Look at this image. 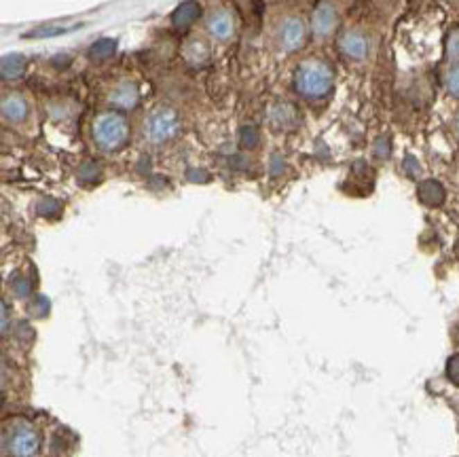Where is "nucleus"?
I'll return each instance as SVG.
<instances>
[{"instance_id": "nucleus-1", "label": "nucleus", "mask_w": 459, "mask_h": 457, "mask_svg": "<svg viewBox=\"0 0 459 457\" xmlns=\"http://www.w3.org/2000/svg\"><path fill=\"white\" fill-rule=\"evenodd\" d=\"M332 85H335V72L326 62L307 60L295 72V87L303 98H324L332 92Z\"/></svg>"}, {"instance_id": "nucleus-2", "label": "nucleus", "mask_w": 459, "mask_h": 457, "mask_svg": "<svg viewBox=\"0 0 459 457\" xmlns=\"http://www.w3.org/2000/svg\"><path fill=\"white\" fill-rule=\"evenodd\" d=\"M94 140L102 150H119L130 140V123L119 112H102L94 121Z\"/></svg>"}, {"instance_id": "nucleus-3", "label": "nucleus", "mask_w": 459, "mask_h": 457, "mask_svg": "<svg viewBox=\"0 0 459 457\" xmlns=\"http://www.w3.org/2000/svg\"><path fill=\"white\" fill-rule=\"evenodd\" d=\"M178 114L168 108V106H159L155 108L146 123H144V136L153 142V144H161V142H168L170 138H174L178 134Z\"/></svg>"}, {"instance_id": "nucleus-4", "label": "nucleus", "mask_w": 459, "mask_h": 457, "mask_svg": "<svg viewBox=\"0 0 459 457\" xmlns=\"http://www.w3.org/2000/svg\"><path fill=\"white\" fill-rule=\"evenodd\" d=\"M38 434L26 422H15L5 430V449L13 457H34L38 451Z\"/></svg>"}, {"instance_id": "nucleus-5", "label": "nucleus", "mask_w": 459, "mask_h": 457, "mask_svg": "<svg viewBox=\"0 0 459 457\" xmlns=\"http://www.w3.org/2000/svg\"><path fill=\"white\" fill-rule=\"evenodd\" d=\"M305 36H307V28L303 24V19L299 17H288L282 24V32H279V40H282V47L286 51H297L303 47L305 43Z\"/></svg>"}, {"instance_id": "nucleus-6", "label": "nucleus", "mask_w": 459, "mask_h": 457, "mask_svg": "<svg viewBox=\"0 0 459 457\" xmlns=\"http://www.w3.org/2000/svg\"><path fill=\"white\" fill-rule=\"evenodd\" d=\"M339 47L341 51L349 58V60H364L368 53V40L364 34L360 32H345L339 38Z\"/></svg>"}, {"instance_id": "nucleus-7", "label": "nucleus", "mask_w": 459, "mask_h": 457, "mask_svg": "<svg viewBox=\"0 0 459 457\" xmlns=\"http://www.w3.org/2000/svg\"><path fill=\"white\" fill-rule=\"evenodd\" d=\"M207 32L218 40H227L235 32V19L229 11H216L207 17Z\"/></svg>"}, {"instance_id": "nucleus-8", "label": "nucleus", "mask_w": 459, "mask_h": 457, "mask_svg": "<svg viewBox=\"0 0 459 457\" xmlns=\"http://www.w3.org/2000/svg\"><path fill=\"white\" fill-rule=\"evenodd\" d=\"M337 26V11L330 3H320L313 13V32L318 36H328Z\"/></svg>"}, {"instance_id": "nucleus-9", "label": "nucleus", "mask_w": 459, "mask_h": 457, "mask_svg": "<svg viewBox=\"0 0 459 457\" xmlns=\"http://www.w3.org/2000/svg\"><path fill=\"white\" fill-rule=\"evenodd\" d=\"M108 100H110V104H114L119 108L130 110V108H134L138 104V89H136V85H134L132 80H123L110 92Z\"/></svg>"}, {"instance_id": "nucleus-10", "label": "nucleus", "mask_w": 459, "mask_h": 457, "mask_svg": "<svg viewBox=\"0 0 459 457\" xmlns=\"http://www.w3.org/2000/svg\"><path fill=\"white\" fill-rule=\"evenodd\" d=\"M0 110H3V119L9 123H19L26 119L28 114V104L21 96L17 94H9L3 98V104H0Z\"/></svg>"}, {"instance_id": "nucleus-11", "label": "nucleus", "mask_w": 459, "mask_h": 457, "mask_svg": "<svg viewBox=\"0 0 459 457\" xmlns=\"http://www.w3.org/2000/svg\"><path fill=\"white\" fill-rule=\"evenodd\" d=\"M417 197H419V201L428 207H438L444 203L447 193L438 180H424L419 184V189H417Z\"/></svg>"}, {"instance_id": "nucleus-12", "label": "nucleus", "mask_w": 459, "mask_h": 457, "mask_svg": "<svg viewBox=\"0 0 459 457\" xmlns=\"http://www.w3.org/2000/svg\"><path fill=\"white\" fill-rule=\"evenodd\" d=\"M199 13H201V5L197 3V0H184V3H180V7L174 11L172 21L176 28L184 30V28L193 26V21L199 17Z\"/></svg>"}, {"instance_id": "nucleus-13", "label": "nucleus", "mask_w": 459, "mask_h": 457, "mask_svg": "<svg viewBox=\"0 0 459 457\" xmlns=\"http://www.w3.org/2000/svg\"><path fill=\"white\" fill-rule=\"evenodd\" d=\"M24 72H26V58L24 55L11 53V55H5L3 62H0V74H3L5 80H15Z\"/></svg>"}, {"instance_id": "nucleus-14", "label": "nucleus", "mask_w": 459, "mask_h": 457, "mask_svg": "<svg viewBox=\"0 0 459 457\" xmlns=\"http://www.w3.org/2000/svg\"><path fill=\"white\" fill-rule=\"evenodd\" d=\"M271 121L277 130H290V128H295V123H297V110L290 104H282L271 110Z\"/></svg>"}, {"instance_id": "nucleus-15", "label": "nucleus", "mask_w": 459, "mask_h": 457, "mask_svg": "<svg viewBox=\"0 0 459 457\" xmlns=\"http://www.w3.org/2000/svg\"><path fill=\"white\" fill-rule=\"evenodd\" d=\"M114 51H116V40L114 38H100L98 43L92 47L89 55L94 60H108Z\"/></svg>"}, {"instance_id": "nucleus-16", "label": "nucleus", "mask_w": 459, "mask_h": 457, "mask_svg": "<svg viewBox=\"0 0 459 457\" xmlns=\"http://www.w3.org/2000/svg\"><path fill=\"white\" fill-rule=\"evenodd\" d=\"M60 212H62V205H60L55 199H51V197H47V199H43V201L38 203V214H40V216L55 218Z\"/></svg>"}, {"instance_id": "nucleus-17", "label": "nucleus", "mask_w": 459, "mask_h": 457, "mask_svg": "<svg viewBox=\"0 0 459 457\" xmlns=\"http://www.w3.org/2000/svg\"><path fill=\"white\" fill-rule=\"evenodd\" d=\"M447 58L459 64V28H455L447 38Z\"/></svg>"}, {"instance_id": "nucleus-18", "label": "nucleus", "mask_w": 459, "mask_h": 457, "mask_svg": "<svg viewBox=\"0 0 459 457\" xmlns=\"http://www.w3.org/2000/svg\"><path fill=\"white\" fill-rule=\"evenodd\" d=\"M444 83H447V89L451 96L459 98V64L451 66L447 70V76H444Z\"/></svg>"}, {"instance_id": "nucleus-19", "label": "nucleus", "mask_w": 459, "mask_h": 457, "mask_svg": "<svg viewBox=\"0 0 459 457\" xmlns=\"http://www.w3.org/2000/svg\"><path fill=\"white\" fill-rule=\"evenodd\" d=\"M447 377L453 386H459V354L447 360Z\"/></svg>"}, {"instance_id": "nucleus-20", "label": "nucleus", "mask_w": 459, "mask_h": 457, "mask_svg": "<svg viewBox=\"0 0 459 457\" xmlns=\"http://www.w3.org/2000/svg\"><path fill=\"white\" fill-rule=\"evenodd\" d=\"M66 32H70L68 28H40V30H36V32H28V34H24V38H49V36H60V34H66Z\"/></svg>"}, {"instance_id": "nucleus-21", "label": "nucleus", "mask_w": 459, "mask_h": 457, "mask_svg": "<svg viewBox=\"0 0 459 457\" xmlns=\"http://www.w3.org/2000/svg\"><path fill=\"white\" fill-rule=\"evenodd\" d=\"M98 178V165L96 163H85L78 172V180L80 182H94Z\"/></svg>"}, {"instance_id": "nucleus-22", "label": "nucleus", "mask_w": 459, "mask_h": 457, "mask_svg": "<svg viewBox=\"0 0 459 457\" xmlns=\"http://www.w3.org/2000/svg\"><path fill=\"white\" fill-rule=\"evenodd\" d=\"M257 142H259V134L254 128H248L241 132V146L243 148H252V146H257Z\"/></svg>"}, {"instance_id": "nucleus-23", "label": "nucleus", "mask_w": 459, "mask_h": 457, "mask_svg": "<svg viewBox=\"0 0 459 457\" xmlns=\"http://www.w3.org/2000/svg\"><path fill=\"white\" fill-rule=\"evenodd\" d=\"M11 286H13V290H15V295H17V297H28V293H30V284H28V279H24V277H15Z\"/></svg>"}, {"instance_id": "nucleus-24", "label": "nucleus", "mask_w": 459, "mask_h": 457, "mask_svg": "<svg viewBox=\"0 0 459 457\" xmlns=\"http://www.w3.org/2000/svg\"><path fill=\"white\" fill-rule=\"evenodd\" d=\"M374 155H377L379 159L390 157V140L388 138H381L377 144H374Z\"/></svg>"}, {"instance_id": "nucleus-25", "label": "nucleus", "mask_w": 459, "mask_h": 457, "mask_svg": "<svg viewBox=\"0 0 459 457\" xmlns=\"http://www.w3.org/2000/svg\"><path fill=\"white\" fill-rule=\"evenodd\" d=\"M404 170L408 172V176H415V172H419V165H417L415 157H406L404 159Z\"/></svg>"}, {"instance_id": "nucleus-26", "label": "nucleus", "mask_w": 459, "mask_h": 457, "mask_svg": "<svg viewBox=\"0 0 459 457\" xmlns=\"http://www.w3.org/2000/svg\"><path fill=\"white\" fill-rule=\"evenodd\" d=\"M284 170V161L279 157H273L271 159V174H279Z\"/></svg>"}, {"instance_id": "nucleus-27", "label": "nucleus", "mask_w": 459, "mask_h": 457, "mask_svg": "<svg viewBox=\"0 0 459 457\" xmlns=\"http://www.w3.org/2000/svg\"><path fill=\"white\" fill-rule=\"evenodd\" d=\"M455 128H457V134H459V112H457V119H455Z\"/></svg>"}]
</instances>
